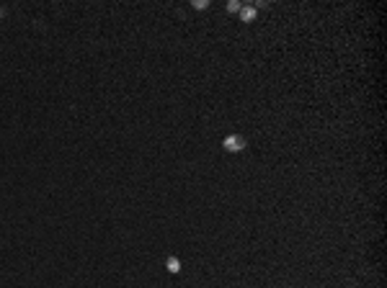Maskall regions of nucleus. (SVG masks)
<instances>
[{"label": "nucleus", "mask_w": 387, "mask_h": 288, "mask_svg": "<svg viewBox=\"0 0 387 288\" xmlns=\"http://www.w3.org/2000/svg\"><path fill=\"white\" fill-rule=\"evenodd\" d=\"M245 144H248V139H245V136H240V134H230V136L225 139V150H227V152H243V150H245Z\"/></svg>", "instance_id": "1"}, {"label": "nucleus", "mask_w": 387, "mask_h": 288, "mask_svg": "<svg viewBox=\"0 0 387 288\" xmlns=\"http://www.w3.org/2000/svg\"><path fill=\"white\" fill-rule=\"evenodd\" d=\"M240 18H243V21H253V18H255V8H250V6H248V8H240Z\"/></svg>", "instance_id": "2"}, {"label": "nucleus", "mask_w": 387, "mask_h": 288, "mask_svg": "<svg viewBox=\"0 0 387 288\" xmlns=\"http://www.w3.org/2000/svg\"><path fill=\"white\" fill-rule=\"evenodd\" d=\"M193 8H209V0H193Z\"/></svg>", "instance_id": "5"}, {"label": "nucleus", "mask_w": 387, "mask_h": 288, "mask_svg": "<svg viewBox=\"0 0 387 288\" xmlns=\"http://www.w3.org/2000/svg\"><path fill=\"white\" fill-rule=\"evenodd\" d=\"M240 8H243V6L238 3V0H232V3H227V11H230V13H240Z\"/></svg>", "instance_id": "4"}, {"label": "nucleus", "mask_w": 387, "mask_h": 288, "mask_svg": "<svg viewBox=\"0 0 387 288\" xmlns=\"http://www.w3.org/2000/svg\"><path fill=\"white\" fill-rule=\"evenodd\" d=\"M165 265H168V270H170V273H178V270H181V260H178V257H168V262H165Z\"/></svg>", "instance_id": "3"}]
</instances>
